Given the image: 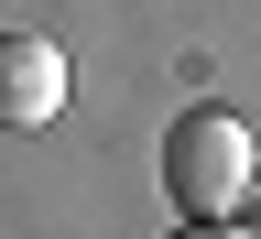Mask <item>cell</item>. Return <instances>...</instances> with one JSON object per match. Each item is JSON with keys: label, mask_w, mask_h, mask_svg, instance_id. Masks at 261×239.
Returning <instances> with one entry per match:
<instances>
[{"label": "cell", "mask_w": 261, "mask_h": 239, "mask_svg": "<svg viewBox=\"0 0 261 239\" xmlns=\"http://www.w3.org/2000/svg\"><path fill=\"white\" fill-rule=\"evenodd\" d=\"M250 174H261L250 120H228V109H185L174 130H163V196H174V218H240Z\"/></svg>", "instance_id": "obj_1"}, {"label": "cell", "mask_w": 261, "mask_h": 239, "mask_svg": "<svg viewBox=\"0 0 261 239\" xmlns=\"http://www.w3.org/2000/svg\"><path fill=\"white\" fill-rule=\"evenodd\" d=\"M65 109V55L44 33H0V130H44Z\"/></svg>", "instance_id": "obj_2"}, {"label": "cell", "mask_w": 261, "mask_h": 239, "mask_svg": "<svg viewBox=\"0 0 261 239\" xmlns=\"http://www.w3.org/2000/svg\"><path fill=\"white\" fill-rule=\"evenodd\" d=\"M174 239H250V228H240V218H185Z\"/></svg>", "instance_id": "obj_3"}, {"label": "cell", "mask_w": 261, "mask_h": 239, "mask_svg": "<svg viewBox=\"0 0 261 239\" xmlns=\"http://www.w3.org/2000/svg\"><path fill=\"white\" fill-rule=\"evenodd\" d=\"M240 228H250V239H261V174H250V196H240Z\"/></svg>", "instance_id": "obj_4"}]
</instances>
